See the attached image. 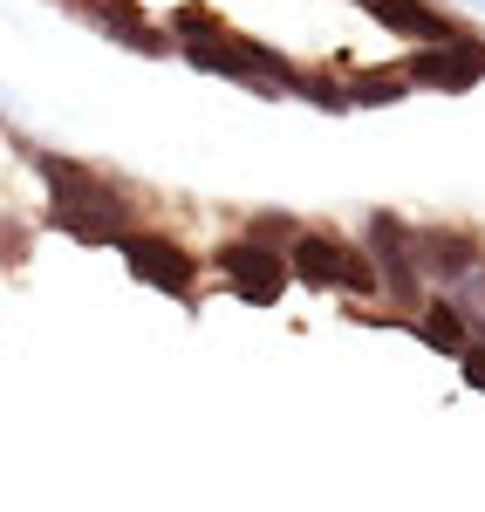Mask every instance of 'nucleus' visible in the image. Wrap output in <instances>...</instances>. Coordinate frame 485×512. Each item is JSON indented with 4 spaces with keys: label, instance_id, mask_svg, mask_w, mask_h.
Listing matches in <instances>:
<instances>
[{
    "label": "nucleus",
    "instance_id": "obj_17",
    "mask_svg": "<svg viewBox=\"0 0 485 512\" xmlns=\"http://www.w3.org/2000/svg\"><path fill=\"white\" fill-rule=\"evenodd\" d=\"M21 260H28V226L0 219V267H21Z\"/></svg>",
    "mask_w": 485,
    "mask_h": 512
},
{
    "label": "nucleus",
    "instance_id": "obj_13",
    "mask_svg": "<svg viewBox=\"0 0 485 512\" xmlns=\"http://www.w3.org/2000/svg\"><path fill=\"white\" fill-rule=\"evenodd\" d=\"M349 89V110H383V103H404L410 82L397 76V69H363L356 82H342Z\"/></svg>",
    "mask_w": 485,
    "mask_h": 512
},
{
    "label": "nucleus",
    "instance_id": "obj_8",
    "mask_svg": "<svg viewBox=\"0 0 485 512\" xmlns=\"http://www.w3.org/2000/svg\"><path fill=\"white\" fill-rule=\"evenodd\" d=\"M342 246H349V239L322 233V226H301V233L287 239V280H301V287H315V294H335V280H342Z\"/></svg>",
    "mask_w": 485,
    "mask_h": 512
},
{
    "label": "nucleus",
    "instance_id": "obj_11",
    "mask_svg": "<svg viewBox=\"0 0 485 512\" xmlns=\"http://www.w3.org/2000/svg\"><path fill=\"white\" fill-rule=\"evenodd\" d=\"M158 28L171 35V48H199V41H226V35H233V21H226V14H212V7H199V0L171 7Z\"/></svg>",
    "mask_w": 485,
    "mask_h": 512
},
{
    "label": "nucleus",
    "instance_id": "obj_14",
    "mask_svg": "<svg viewBox=\"0 0 485 512\" xmlns=\"http://www.w3.org/2000/svg\"><path fill=\"white\" fill-rule=\"evenodd\" d=\"M287 96L315 103V110H328V117H342V110H349V89H342L335 76H322V69H294V76H287Z\"/></svg>",
    "mask_w": 485,
    "mask_h": 512
},
{
    "label": "nucleus",
    "instance_id": "obj_15",
    "mask_svg": "<svg viewBox=\"0 0 485 512\" xmlns=\"http://www.w3.org/2000/svg\"><path fill=\"white\" fill-rule=\"evenodd\" d=\"M294 233H301V219H294V212H253L240 239H253V246H274V253H287V239H294Z\"/></svg>",
    "mask_w": 485,
    "mask_h": 512
},
{
    "label": "nucleus",
    "instance_id": "obj_16",
    "mask_svg": "<svg viewBox=\"0 0 485 512\" xmlns=\"http://www.w3.org/2000/svg\"><path fill=\"white\" fill-rule=\"evenodd\" d=\"M335 287H349V294H363V301H376V294H383L376 260H369L363 246H342V280H335Z\"/></svg>",
    "mask_w": 485,
    "mask_h": 512
},
{
    "label": "nucleus",
    "instance_id": "obj_18",
    "mask_svg": "<svg viewBox=\"0 0 485 512\" xmlns=\"http://www.w3.org/2000/svg\"><path fill=\"white\" fill-rule=\"evenodd\" d=\"M465 287H485V260H479V267H472V280H465Z\"/></svg>",
    "mask_w": 485,
    "mask_h": 512
},
{
    "label": "nucleus",
    "instance_id": "obj_1",
    "mask_svg": "<svg viewBox=\"0 0 485 512\" xmlns=\"http://www.w3.org/2000/svg\"><path fill=\"white\" fill-rule=\"evenodd\" d=\"M41 178L55 185L48 192V226L55 233H69V239H82V246H117L123 233H137L130 219V192H117L110 178H96L89 164H76V158H62V151H41Z\"/></svg>",
    "mask_w": 485,
    "mask_h": 512
},
{
    "label": "nucleus",
    "instance_id": "obj_7",
    "mask_svg": "<svg viewBox=\"0 0 485 512\" xmlns=\"http://www.w3.org/2000/svg\"><path fill=\"white\" fill-rule=\"evenodd\" d=\"M369 14H376L383 35H404L417 48H445V41L465 35V21L458 14H438L431 0H369Z\"/></svg>",
    "mask_w": 485,
    "mask_h": 512
},
{
    "label": "nucleus",
    "instance_id": "obj_6",
    "mask_svg": "<svg viewBox=\"0 0 485 512\" xmlns=\"http://www.w3.org/2000/svg\"><path fill=\"white\" fill-rule=\"evenodd\" d=\"M479 260H485V239L465 233V226H417V233H410V267H417V280L465 287Z\"/></svg>",
    "mask_w": 485,
    "mask_h": 512
},
{
    "label": "nucleus",
    "instance_id": "obj_9",
    "mask_svg": "<svg viewBox=\"0 0 485 512\" xmlns=\"http://www.w3.org/2000/svg\"><path fill=\"white\" fill-rule=\"evenodd\" d=\"M89 14H96V28L123 48H137V55H171V35H164L158 21H144L137 14V0H82Z\"/></svg>",
    "mask_w": 485,
    "mask_h": 512
},
{
    "label": "nucleus",
    "instance_id": "obj_3",
    "mask_svg": "<svg viewBox=\"0 0 485 512\" xmlns=\"http://www.w3.org/2000/svg\"><path fill=\"white\" fill-rule=\"evenodd\" d=\"M212 274H226V287L240 294L246 308H274L287 287V253H274V246H253V239H219L212 246Z\"/></svg>",
    "mask_w": 485,
    "mask_h": 512
},
{
    "label": "nucleus",
    "instance_id": "obj_10",
    "mask_svg": "<svg viewBox=\"0 0 485 512\" xmlns=\"http://www.w3.org/2000/svg\"><path fill=\"white\" fill-rule=\"evenodd\" d=\"M410 328H417V342H424V349L451 355V362L472 349V315H465L458 301H445V294H431V301L417 308V321H410Z\"/></svg>",
    "mask_w": 485,
    "mask_h": 512
},
{
    "label": "nucleus",
    "instance_id": "obj_4",
    "mask_svg": "<svg viewBox=\"0 0 485 512\" xmlns=\"http://www.w3.org/2000/svg\"><path fill=\"white\" fill-rule=\"evenodd\" d=\"M410 89H438V96H465L485 82V35H465L445 41V48H410V62L397 69Z\"/></svg>",
    "mask_w": 485,
    "mask_h": 512
},
{
    "label": "nucleus",
    "instance_id": "obj_19",
    "mask_svg": "<svg viewBox=\"0 0 485 512\" xmlns=\"http://www.w3.org/2000/svg\"><path fill=\"white\" fill-rule=\"evenodd\" d=\"M363 7H369V0H363Z\"/></svg>",
    "mask_w": 485,
    "mask_h": 512
},
{
    "label": "nucleus",
    "instance_id": "obj_2",
    "mask_svg": "<svg viewBox=\"0 0 485 512\" xmlns=\"http://www.w3.org/2000/svg\"><path fill=\"white\" fill-rule=\"evenodd\" d=\"M117 253L144 287H158V294H171V301H192V287H199V274H205V260L192 253V246H178L171 233H144V226L123 233Z\"/></svg>",
    "mask_w": 485,
    "mask_h": 512
},
{
    "label": "nucleus",
    "instance_id": "obj_12",
    "mask_svg": "<svg viewBox=\"0 0 485 512\" xmlns=\"http://www.w3.org/2000/svg\"><path fill=\"white\" fill-rule=\"evenodd\" d=\"M185 62H192V69H205V76L253 82V69H246V55H240V35H226V41H199V48H185Z\"/></svg>",
    "mask_w": 485,
    "mask_h": 512
},
{
    "label": "nucleus",
    "instance_id": "obj_5",
    "mask_svg": "<svg viewBox=\"0 0 485 512\" xmlns=\"http://www.w3.org/2000/svg\"><path fill=\"white\" fill-rule=\"evenodd\" d=\"M410 233H417V226H404L397 212H369L363 253L376 260V280H383V294H390V301L424 308V280H417V267H410Z\"/></svg>",
    "mask_w": 485,
    "mask_h": 512
}]
</instances>
